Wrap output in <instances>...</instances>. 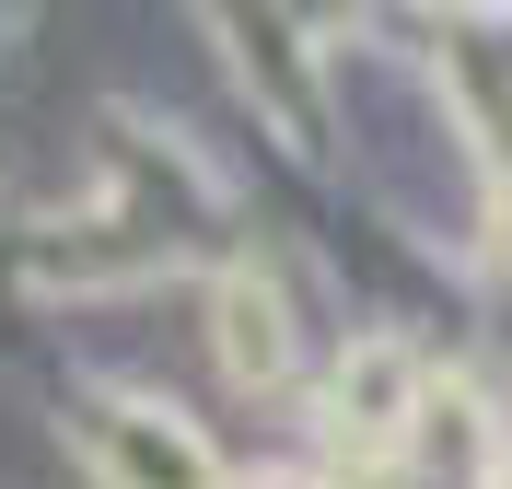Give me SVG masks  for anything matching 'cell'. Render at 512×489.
I'll use <instances>...</instances> for the list:
<instances>
[{"label":"cell","instance_id":"cell-2","mask_svg":"<svg viewBox=\"0 0 512 489\" xmlns=\"http://www.w3.org/2000/svg\"><path fill=\"white\" fill-rule=\"evenodd\" d=\"M105 466H117L128 489H210V455H198L175 420H152V408H117V420H105Z\"/></svg>","mask_w":512,"mask_h":489},{"label":"cell","instance_id":"cell-1","mask_svg":"<svg viewBox=\"0 0 512 489\" xmlns=\"http://www.w3.org/2000/svg\"><path fill=\"white\" fill-rule=\"evenodd\" d=\"M210 361H222L233 385H280L291 373V315L268 280H222L210 292Z\"/></svg>","mask_w":512,"mask_h":489},{"label":"cell","instance_id":"cell-3","mask_svg":"<svg viewBox=\"0 0 512 489\" xmlns=\"http://www.w3.org/2000/svg\"><path fill=\"white\" fill-rule=\"evenodd\" d=\"M338 420H350L361 443H384V431L408 420V361L384 350V338H373V350L350 361V373H338Z\"/></svg>","mask_w":512,"mask_h":489}]
</instances>
